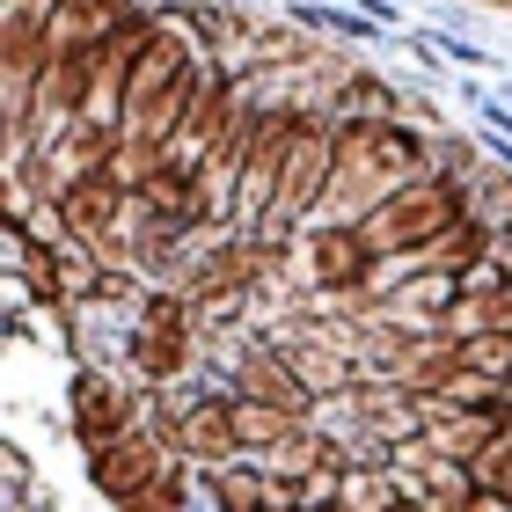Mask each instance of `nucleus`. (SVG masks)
Returning a JSON list of instances; mask_svg holds the SVG:
<instances>
[{
  "instance_id": "1",
  "label": "nucleus",
  "mask_w": 512,
  "mask_h": 512,
  "mask_svg": "<svg viewBox=\"0 0 512 512\" xmlns=\"http://www.w3.org/2000/svg\"><path fill=\"white\" fill-rule=\"evenodd\" d=\"M198 74H205V37L191 15H154L147 22V44L132 59V81H125V103H118V132L125 139H169L176 118L191 110L198 96Z\"/></svg>"
},
{
  "instance_id": "2",
  "label": "nucleus",
  "mask_w": 512,
  "mask_h": 512,
  "mask_svg": "<svg viewBox=\"0 0 512 512\" xmlns=\"http://www.w3.org/2000/svg\"><path fill=\"white\" fill-rule=\"evenodd\" d=\"M417 176H425V132H410L395 118H344L337 125V161H330V191H322L315 220H366L381 198H395Z\"/></svg>"
},
{
  "instance_id": "3",
  "label": "nucleus",
  "mask_w": 512,
  "mask_h": 512,
  "mask_svg": "<svg viewBox=\"0 0 512 512\" xmlns=\"http://www.w3.org/2000/svg\"><path fill=\"white\" fill-rule=\"evenodd\" d=\"M461 213H469V205H461V183L425 169L417 183H403L395 198H381L374 213L359 220V242H366V256H374V271L381 264H417V249H432Z\"/></svg>"
},
{
  "instance_id": "4",
  "label": "nucleus",
  "mask_w": 512,
  "mask_h": 512,
  "mask_svg": "<svg viewBox=\"0 0 512 512\" xmlns=\"http://www.w3.org/2000/svg\"><path fill=\"white\" fill-rule=\"evenodd\" d=\"M330 161H337V125L330 118H300L293 139H286V154H278V183H271V205H264V227H256V235L293 242V227H308L322 213Z\"/></svg>"
},
{
  "instance_id": "5",
  "label": "nucleus",
  "mask_w": 512,
  "mask_h": 512,
  "mask_svg": "<svg viewBox=\"0 0 512 512\" xmlns=\"http://www.w3.org/2000/svg\"><path fill=\"white\" fill-rule=\"evenodd\" d=\"M125 366H132L139 388H169V381H183L198 366V315L183 308L176 286L147 293V308L132 322V344H125Z\"/></svg>"
},
{
  "instance_id": "6",
  "label": "nucleus",
  "mask_w": 512,
  "mask_h": 512,
  "mask_svg": "<svg viewBox=\"0 0 512 512\" xmlns=\"http://www.w3.org/2000/svg\"><path fill=\"white\" fill-rule=\"evenodd\" d=\"M147 425L169 439L176 461H191V469H220V461H235V395L227 388H205V395H183V403H161L147 395Z\"/></svg>"
},
{
  "instance_id": "7",
  "label": "nucleus",
  "mask_w": 512,
  "mask_h": 512,
  "mask_svg": "<svg viewBox=\"0 0 512 512\" xmlns=\"http://www.w3.org/2000/svg\"><path fill=\"white\" fill-rule=\"evenodd\" d=\"M293 264H300L308 300H337V293H359V286L381 278L366 242H359V220H308L293 235Z\"/></svg>"
},
{
  "instance_id": "8",
  "label": "nucleus",
  "mask_w": 512,
  "mask_h": 512,
  "mask_svg": "<svg viewBox=\"0 0 512 512\" xmlns=\"http://www.w3.org/2000/svg\"><path fill=\"white\" fill-rule=\"evenodd\" d=\"M169 439H161L147 417H139V425H125L118 439H103L96 454H88V483H96V491L110 498V505H125V498H139L147 491L154 476H169Z\"/></svg>"
},
{
  "instance_id": "9",
  "label": "nucleus",
  "mask_w": 512,
  "mask_h": 512,
  "mask_svg": "<svg viewBox=\"0 0 512 512\" xmlns=\"http://www.w3.org/2000/svg\"><path fill=\"white\" fill-rule=\"evenodd\" d=\"M66 403H74L66 417H74V439H81L88 454H96L103 439H118L125 425H139V417H147V395H132L118 374H103V366H81Z\"/></svg>"
},
{
  "instance_id": "10",
  "label": "nucleus",
  "mask_w": 512,
  "mask_h": 512,
  "mask_svg": "<svg viewBox=\"0 0 512 512\" xmlns=\"http://www.w3.org/2000/svg\"><path fill=\"white\" fill-rule=\"evenodd\" d=\"M505 403H447V395H425L417 403V439H425L432 454H447V461H476L483 447L498 439V425H505Z\"/></svg>"
},
{
  "instance_id": "11",
  "label": "nucleus",
  "mask_w": 512,
  "mask_h": 512,
  "mask_svg": "<svg viewBox=\"0 0 512 512\" xmlns=\"http://www.w3.org/2000/svg\"><path fill=\"white\" fill-rule=\"evenodd\" d=\"M330 410L352 432H366L374 447H403V439H417V395H403L395 381H352Z\"/></svg>"
},
{
  "instance_id": "12",
  "label": "nucleus",
  "mask_w": 512,
  "mask_h": 512,
  "mask_svg": "<svg viewBox=\"0 0 512 512\" xmlns=\"http://www.w3.org/2000/svg\"><path fill=\"white\" fill-rule=\"evenodd\" d=\"M227 395H242V403H278V410H300L315 417V403L293 388L286 359H278L271 337H235V359H227Z\"/></svg>"
},
{
  "instance_id": "13",
  "label": "nucleus",
  "mask_w": 512,
  "mask_h": 512,
  "mask_svg": "<svg viewBox=\"0 0 512 512\" xmlns=\"http://www.w3.org/2000/svg\"><path fill=\"white\" fill-rule=\"evenodd\" d=\"M132 0H52L44 15V52H96L132 22Z\"/></svg>"
},
{
  "instance_id": "14",
  "label": "nucleus",
  "mask_w": 512,
  "mask_h": 512,
  "mask_svg": "<svg viewBox=\"0 0 512 512\" xmlns=\"http://www.w3.org/2000/svg\"><path fill=\"white\" fill-rule=\"evenodd\" d=\"M439 330L447 337H476V330H498V337H512V278L505 271H469L454 286V300H447V315H439Z\"/></svg>"
},
{
  "instance_id": "15",
  "label": "nucleus",
  "mask_w": 512,
  "mask_h": 512,
  "mask_svg": "<svg viewBox=\"0 0 512 512\" xmlns=\"http://www.w3.org/2000/svg\"><path fill=\"white\" fill-rule=\"evenodd\" d=\"M205 498H213L220 512H300L293 483H271L249 454L220 461V469H205Z\"/></svg>"
},
{
  "instance_id": "16",
  "label": "nucleus",
  "mask_w": 512,
  "mask_h": 512,
  "mask_svg": "<svg viewBox=\"0 0 512 512\" xmlns=\"http://www.w3.org/2000/svg\"><path fill=\"white\" fill-rule=\"evenodd\" d=\"M461 381V337H447V330H410V344H403V359H395V388L403 395H447Z\"/></svg>"
},
{
  "instance_id": "17",
  "label": "nucleus",
  "mask_w": 512,
  "mask_h": 512,
  "mask_svg": "<svg viewBox=\"0 0 512 512\" xmlns=\"http://www.w3.org/2000/svg\"><path fill=\"white\" fill-rule=\"evenodd\" d=\"M491 264V227H476L469 213H461L447 235H439L432 249H417V264L410 271H439V278H469V271H483Z\"/></svg>"
},
{
  "instance_id": "18",
  "label": "nucleus",
  "mask_w": 512,
  "mask_h": 512,
  "mask_svg": "<svg viewBox=\"0 0 512 512\" xmlns=\"http://www.w3.org/2000/svg\"><path fill=\"white\" fill-rule=\"evenodd\" d=\"M300 425H308L300 410H278V403H242V395H235V447H242V454H264V447H278V439L300 432Z\"/></svg>"
},
{
  "instance_id": "19",
  "label": "nucleus",
  "mask_w": 512,
  "mask_h": 512,
  "mask_svg": "<svg viewBox=\"0 0 512 512\" xmlns=\"http://www.w3.org/2000/svg\"><path fill=\"white\" fill-rule=\"evenodd\" d=\"M337 505L344 512H403V483H395V469H344L337 476Z\"/></svg>"
},
{
  "instance_id": "20",
  "label": "nucleus",
  "mask_w": 512,
  "mask_h": 512,
  "mask_svg": "<svg viewBox=\"0 0 512 512\" xmlns=\"http://www.w3.org/2000/svg\"><path fill=\"white\" fill-rule=\"evenodd\" d=\"M103 169H110V183H118L125 198H139V191H147V183H154L161 169H169V154H161L154 139H125V132H118V147H110V161H103Z\"/></svg>"
},
{
  "instance_id": "21",
  "label": "nucleus",
  "mask_w": 512,
  "mask_h": 512,
  "mask_svg": "<svg viewBox=\"0 0 512 512\" xmlns=\"http://www.w3.org/2000/svg\"><path fill=\"white\" fill-rule=\"evenodd\" d=\"M461 374L483 381V388H505L512 381V337H498V330L461 337Z\"/></svg>"
},
{
  "instance_id": "22",
  "label": "nucleus",
  "mask_w": 512,
  "mask_h": 512,
  "mask_svg": "<svg viewBox=\"0 0 512 512\" xmlns=\"http://www.w3.org/2000/svg\"><path fill=\"white\" fill-rule=\"evenodd\" d=\"M469 483H476L483 498H498V505H512V417L498 425V439H491V447H483V454L469 461Z\"/></svg>"
},
{
  "instance_id": "23",
  "label": "nucleus",
  "mask_w": 512,
  "mask_h": 512,
  "mask_svg": "<svg viewBox=\"0 0 512 512\" xmlns=\"http://www.w3.org/2000/svg\"><path fill=\"white\" fill-rule=\"evenodd\" d=\"M118 512H191V476H183V461H169V476H154L139 498H125Z\"/></svg>"
},
{
  "instance_id": "24",
  "label": "nucleus",
  "mask_w": 512,
  "mask_h": 512,
  "mask_svg": "<svg viewBox=\"0 0 512 512\" xmlns=\"http://www.w3.org/2000/svg\"><path fill=\"white\" fill-rule=\"evenodd\" d=\"M491 271L512 278V227H505V235H491Z\"/></svg>"
},
{
  "instance_id": "25",
  "label": "nucleus",
  "mask_w": 512,
  "mask_h": 512,
  "mask_svg": "<svg viewBox=\"0 0 512 512\" xmlns=\"http://www.w3.org/2000/svg\"><path fill=\"white\" fill-rule=\"evenodd\" d=\"M308 512H344V505H337V498H330V505H308Z\"/></svg>"
},
{
  "instance_id": "26",
  "label": "nucleus",
  "mask_w": 512,
  "mask_h": 512,
  "mask_svg": "<svg viewBox=\"0 0 512 512\" xmlns=\"http://www.w3.org/2000/svg\"><path fill=\"white\" fill-rule=\"evenodd\" d=\"M403 512H417V505H403Z\"/></svg>"
},
{
  "instance_id": "27",
  "label": "nucleus",
  "mask_w": 512,
  "mask_h": 512,
  "mask_svg": "<svg viewBox=\"0 0 512 512\" xmlns=\"http://www.w3.org/2000/svg\"><path fill=\"white\" fill-rule=\"evenodd\" d=\"M0 8H8V0H0Z\"/></svg>"
},
{
  "instance_id": "28",
  "label": "nucleus",
  "mask_w": 512,
  "mask_h": 512,
  "mask_svg": "<svg viewBox=\"0 0 512 512\" xmlns=\"http://www.w3.org/2000/svg\"><path fill=\"white\" fill-rule=\"evenodd\" d=\"M505 388H512V381H505Z\"/></svg>"
}]
</instances>
